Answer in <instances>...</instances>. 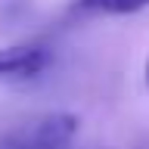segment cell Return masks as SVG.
<instances>
[{
    "label": "cell",
    "mask_w": 149,
    "mask_h": 149,
    "mask_svg": "<svg viewBox=\"0 0 149 149\" xmlns=\"http://www.w3.org/2000/svg\"><path fill=\"white\" fill-rule=\"evenodd\" d=\"M74 134H78V118L72 112H50L19 127L3 143V149H68Z\"/></svg>",
    "instance_id": "1"
},
{
    "label": "cell",
    "mask_w": 149,
    "mask_h": 149,
    "mask_svg": "<svg viewBox=\"0 0 149 149\" xmlns=\"http://www.w3.org/2000/svg\"><path fill=\"white\" fill-rule=\"evenodd\" d=\"M50 65V50L40 44H16L0 50V78H34Z\"/></svg>",
    "instance_id": "2"
},
{
    "label": "cell",
    "mask_w": 149,
    "mask_h": 149,
    "mask_svg": "<svg viewBox=\"0 0 149 149\" xmlns=\"http://www.w3.org/2000/svg\"><path fill=\"white\" fill-rule=\"evenodd\" d=\"M149 0H78L74 9L78 13H93V16H127L146 9Z\"/></svg>",
    "instance_id": "3"
},
{
    "label": "cell",
    "mask_w": 149,
    "mask_h": 149,
    "mask_svg": "<svg viewBox=\"0 0 149 149\" xmlns=\"http://www.w3.org/2000/svg\"><path fill=\"white\" fill-rule=\"evenodd\" d=\"M143 74H146V87H149V59H146V72H143Z\"/></svg>",
    "instance_id": "4"
}]
</instances>
